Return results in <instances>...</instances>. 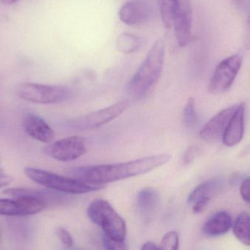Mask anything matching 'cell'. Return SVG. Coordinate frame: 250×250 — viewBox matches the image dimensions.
Returning <instances> with one entry per match:
<instances>
[{
	"label": "cell",
	"mask_w": 250,
	"mask_h": 250,
	"mask_svg": "<svg viewBox=\"0 0 250 250\" xmlns=\"http://www.w3.org/2000/svg\"><path fill=\"white\" fill-rule=\"evenodd\" d=\"M170 154L147 156L137 160L115 164L89 165L66 170L70 177L91 185L103 186L152 171L171 160Z\"/></svg>",
	"instance_id": "1"
},
{
	"label": "cell",
	"mask_w": 250,
	"mask_h": 250,
	"mask_svg": "<svg viewBox=\"0 0 250 250\" xmlns=\"http://www.w3.org/2000/svg\"><path fill=\"white\" fill-rule=\"evenodd\" d=\"M165 53L164 41L157 40L127 83L126 90L130 96L141 99L158 83L164 67Z\"/></svg>",
	"instance_id": "2"
},
{
	"label": "cell",
	"mask_w": 250,
	"mask_h": 250,
	"mask_svg": "<svg viewBox=\"0 0 250 250\" xmlns=\"http://www.w3.org/2000/svg\"><path fill=\"white\" fill-rule=\"evenodd\" d=\"M24 173L35 183L62 193L84 194L102 188V186L91 185L73 177L60 176L53 172L35 167H25Z\"/></svg>",
	"instance_id": "3"
},
{
	"label": "cell",
	"mask_w": 250,
	"mask_h": 250,
	"mask_svg": "<svg viewBox=\"0 0 250 250\" xmlns=\"http://www.w3.org/2000/svg\"><path fill=\"white\" fill-rule=\"evenodd\" d=\"M87 214L92 223L104 230V235L118 241H125L126 223L108 201L96 199L87 208Z\"/></svg>",
	"instance_id": "4"
},
{
	"label": "cell",
	"mask_w": 250,
	"mask_h": 250,
	"mask_svg": "<svg viewBox=\"0 0 250 250\" xmlns=\"http://www.w3.org/2000/svg\"><path fill=\"white\" fill-rule=\"evenodd\" d=\"M129 105L130 101L125 99L103 109L67 120L66 125L70 129L76 131L95 129L120 117Z\"/></svg>",
	"instance_id": "5"
},
{
	"label": "cell",
	"mask_w": 250,
	"mask_h": 250,
	"mask_svg": "<svg viewBox=\"0 0 250 250\" xmlns=\"http://www.w3.org/2000/svg\"><path fill=\"white\" fill-rule=\"evenodd\" d=\"M16 92L21 99L38 104H57L69 96L68 89L64 86L35 83H21Z\"/></svg>",
	"instance_id": "6"
},
{
	"label": "cell",
	"mask_w": 250,
	"mask_h": 250,
	"mask_svg": "<svg viewBox=\"0 0 250 250\" xmlns=\"http://www.w3.org/2000/svg\"><path fill=\"white\" fill-rule=\"evenodd\" d=\"M243 63V57L236 54L230 56L217 64L208 84L211 94L218 95L227 92L236 80Z\"/></svg>",
	"instance_id": "7"
},
{
	"label": "cell",
	"mask_w": 250,
	"mask_h": 250,
	"mask_svg": "<svg viewBox=\"0 0 250 250\" xmlns=\"http://www.w3.org/2000/svg\"><path fill=\"white\" fill-rule=\"evenodd\" d=\"M87 151L86 141L82 137L70 136L51 143L44 148L45 154L57 161L70 162L80 158Z\"/></svg>",
	"instance_id": "8"
},
{
	"label": "cell",
	"mask_w": 250,
	"mask_h": 250,
	"mask_svg": "<svg viewBox=\"0 0 250 250\" xmlns=\"http://www.w3.org/2000/svg\"><path fill=\"white\" fill-rule=\"evenodd\" d=\"M0 198V215L24 217L34 215L43 211L48 204L41 200L32 198Z\"/></svg>",
	"instance_id": "9"
},
{
	"label": "cell",
	"mask_w": 250,
	"mask_h": 250,
	"mask_svg": "<svg viewBox=\"0 0 250 250\" xmlns=\"http://www.w3.org/2000/svg\"><path fill=\"white\" fill-rule=\"evenodd\" d=\"M238 105H233L222 110L208 120L200 131V138L208 143H214L223 139L232 117Z\"/></svg>",
	"instance_id": "10"
},
{
	"label": "cell",
	"mask_w": 250,
	"mask_h": 250,
	"mask_svg": "<svg viewBox=\"0 0 250 250\" xmlns=\"http://www.w3.org/2000/svg\"><path fill=\"white\" fill-rule=\"evenodd\" d=\"M150 14L151 7L146 0H129L122 6L119 16L125 24L135 26L146 21Z\"/></svg>",
	"instance_id": "11"
},
{
	"label": "cell",
	"mask_w": 250,
	"mask_h": 250,
	"mask_svg": "<svg viewBox=\"0 0 250 250\" xmlns=\"http://www.w3.org/2000/svg\"><path fill=\"white\" fill-rule=\"evenodd\" d=\"M23 129L34 139L45 144H51L55 139L54 129L44 119L37 114L28 113L23 119Z\"/></svg>",
	"instance_id": "12"
},
{
	"label": "cell",
	"mask_w": 250,
	"mask_h": 250,
	"mask_svg": "<svg viewBox=\"0 0 250 250\" xmlns=\"http://www.w3.org/2000/svg\"><path fill=\"white\" fill-rule=\"evenodd\" d=\"M245 103L237 105L223 137V143L228 147H233L242 141L245 135Z\"/></svg>",
	"instance_id": "13"
},
{
	"label": "cell",
	"mask_w": 250,
	"mask_h": 250,
	"mask_svg": "<svg viewBox=\"0 0 250 250\" xmlns=\"http://www.w3.org/2000/svg\"><path fill=\"white\" fill-rule=\"evenodd\" d=\"M3 193L12 198H32L41 200L49 204H61L64 201V196L62 192L57 191L42 190L31 188H10L4 189Z\"/></svg>",
	"instance_id": "14"
},
{
	"label": "cell",
	"mask_w": 250,
	"mask_h": 250,
	"mask_svg": "<svg viewBox=\"0 0 250 250\" xmlns=\"http://www.w3.org/2000/svg\"><path fill=\"white\" fill-rule=\"evenodd\" d=\"M231 215L226 211H219L211 215L204 223L203 232L210 237L226 234L233 227Z\"/></svg>",
	"instance_id": "15"
},
{
	"label": "cell",
	"mask_w": 250,
	"mask_h": 250,
	"mask_svg": "<svg viewBox=\"0 0 250 250\" xmlns=\"http://www.w3.org/2000/svg\"><path fill=\"white\" fill-rule=\"evenodd\" d=\"M226 188V182L221 178H212L200 184L189 194L188 198L189 204H193L204 198L210 199L220 194Z\"/></svg>",
	"instance_id": "16"
},
{
	"label": "cell",
	"mask_w": 250,
	"mask_h": 250,
	"mask_svg": "<svg viewBox=\"0 0 250 250\" xmlns=\"http://www.w3.org/2000/svg\"><path fill=\"white\" fill-rule=\"evenodd\" d=\"M158 204V192L154 188H144L137 195V208L143 215L148 216L154 212Z\"/></svg>",
	"instance_id": "17"
},
{
	"label": "cell",
	"mask_w": 250,
	"mask_h": 250,
	"mask_svg": "<svg viewBox=\"0 0 250 250\" xmlns=\"http://www.w3.org/2000/svg\"><path fill=\"white\" fill-rule=\"evenodd\" d=\"M233 235L239 242L245 246L250 247V214L242 212L233 222Z\"/></svg>",
	"instance_id": "18"
},
{
	"label": "cell",
	"mask_w": 250,
	"mask_h": 250,
	"mask_svg": "<svg viewBox=\"0 0 250 250\" xmlns=\"http://www.w3.org/2000/svg\"><path fill=\"white\" fill-rule=\"evenodd\" d=\"M142 41L140 38L132 34H122L117 39V48L123 54H132L138 51L141 46Z\"/></svg>",
	"instance_id": "19"
},
{
	"label": "cell",
	"mask_w": 250,
	"mask_h": 250,
	"mask_svg": "<svg viewBox=\"0 0 250 250\" xmlns=\"http://www.w3.org/2000/svg\"><path fill=\"white\" fill-rule=\"evenodd\" d=\"M160 5V14L165 26L167 29L173 27L174 20L175 7L174 3L171 0H157Z\"/></svg>",
	"instance_id": "20"
},
{
	"label": "cell",
	"mask_w": 250,
	"mask_h": 250,
	"mask_svg": "<svg viewBox=\"0 0 250 250\" xmlns=\"http://www.w3.org/2000/svg\"><path fill=\"white\" fill-rule=\"evenodd\" d=\"M196 101L194 98H189L184 108L183 121L188 127L192 128L198 123Z\"/></svg>",
	"instance_id": "21"
},
{
	"label": "cell",
	"mask_w": 250,
	"mask_h": 250,
	"mask_svg": "<svg viewBox=\"0 0 250 250\" xmlns=\"http://www.w3.org/2000/svg\"><path fill=\"white\" fill-rule=\"evenodd\" d=\"M179 237L174 230L167 232L162 239L160 250H179Z\"/></svg>",
	"instance_id": "22"
},
{
	"label": "cell",
	"mask_w": 250,
	"mask_h": 250,
	"mask_svg": "<svg viewBox=\"0 0 250 250\" xmlns=\"http://www.w3.org/2000/svg\"><path fill=\"white\" fill-rule=\"evenodd\" d=\"M21 220H13L10 223V229L13 230V234L16 237L20 238L21 239H27L29 236V230H28L27 225L23 223Z\"/></svg>",
	"instance_id": "23"
},
{
	"label": "cell",
	"mask_w": 250,
	"mask_h": 250,
	"mask_svg": "<svg viewBox=\"0 0 250 250\" xmlns=\"http://www.w3.org/2000/svg\"><path fill=\"white\" fill-rule=\"evenodd\" d=\"M201 153V148L198 146L193 145L188 147L182 157V164L185 166L192 164Z\"/></svg>",
	"instance_id": "24"
},
{
	"label": "cell",
	"mask_w": 250,
	"mask_h": 250,
	"mask_svg": "<svg viewBox=\"0 0 250 250\" xmlns=\"http://www.w3.org/2000/svg\"><path fill=\"white\" fill-rule=\"evenodd\" d=\"M103 244L106 250H126L125 241H118L104 235Z\"/></svg>",
	"instance_id": "25"
},
{
	"label": "cell",
	"mask_w": 250,
	"mask_h": 250,
	"mask_svg": "<svg viewBox=\"0 0 250 250\" xmlns=\"http://www.w3.org/2000/svg\"><path fill=\"white\" fill-rule=\"evenodd\" d=\"M57 234L62 245L67 248H70L73 245V239L68 230L63 228L57 229Z\"/></svg>",
	"instance_id": "26"
},
{
	"label": "cell",
	"mask_w": 250,
	"mask_h": 250,
	"mask_svg": "<svg viewBox=\"0 0 250 250\" xmlns=\"http://www.w3.org/2000/svg\"><path fill=\"white\" fill-rule=\"evenodd\" d=\"M174 3L176 11L188 13L192 14V5L190 0H171Z\"/></svg>",
	"instance_id": "27"
},
{
	"label": "cell",
	"mask_w": 250,
	"mask_h": 250,
	"mask_svg": "<svg viewBox=\"0 0 250 250\" xmlns=\"http://www.w3.org/2000/svg\"><path fill=\"white\" fill-rule=\"evenodd\" d=\"M240 195L245 202L250 204V177L245 179L241 184Z\"/></svg>",
	"instance_id": "28"
},
{
	"label": "cell",
	"mask_w": 250,
	"mask_h": 250,
	"mask_svg": "<svg viewBox=\"0 0 250 250\" xmlns=\"http://www.w3.org/2000/svg\"><path fill=\"white\" fill-rule=\"evenodd\" d=\"M211 199L208 198H201V199L198 200L193 203V206H192V211L195 214H199V213L202 212L206 207L208 205V203L210 202Z\"/></svg>",
	"instance_id": "29"
},
{
	"label": "cell",
	"mask_w": 250,
	"mask_h": 250,
	"mask_svg": "<svg viewBox=\"0 0 250 250\" xmlns=\"http://www.w3.org/2000/svg\"><path fill=\"white\" fill-rule=\"evenodd\" d=\"M244 45L247 50L250 51V16L247 23L246 32H245Z\"/></svg>",
	"instance_id": "30"
},
{
	"label": "cell",
	"mask_w": 250,
	"mask_h": 250,
	"mask_svg": "<svg viewBox=\"0 0 250 250\" xmlns=\"http://www.w3.org/2000/svg\"><path fill=\"white\" fill-rule=\"evenodd\" d=\"M12 178L10 176L4 174V173H0V188H4L10 185L12 182Z\"/></svg>",
	"instance_id": "31"
},
{
	"label": "cell",
	"mask_w": 250,
	"mask_h": 250,
	"mask_svg": "<svg viewBox=\"0 0 250 250\" xmlns=\"http://www.w3.org/2000/svg\"><path fill=\"white\" fill-rule=\"evenodd\" d=\"M141 250H160V249L153 242H146V243L144 244L141 248Z\"/></svg>",
	"instance_id": "32"
},
{
	"label": "cell",
	"mask_w": 250,
	"mask_h": 250,
	"mask_svg": "<svg viewBox=\"0 0 250 250\" xmlns=\"http://www.w3.org/2000/svg\"><path fill=\"white\" fill-rule=\"evenodd\" d=\"M0 1L4 4H12L17 2L19 0H0Z\"/></svg>",
	"instance_id": "33"
},
{
	"label": "cell",
	"mask_w": 250,
	"mask_h": 250,
	"mask_svg": "<svg viewBox=\"0 0 250 250\" xmlns=\"http://www.w3.org/2000/svg\"><path fill=\"white\" fill-rule=\"evenodd\" d=\"M0 173H3V170L1 168V163H0Z\"/></svg>",
	"instance_id": "34"
}]
</instances>
